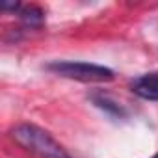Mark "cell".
<instances>
[{"label":"cell","instance_id":"cell-5","mask_svg":"<svg viewBox=\"0 0 158 158\" xmlns=\"http://www.w3.org/2000/svg\"><path fill=\"white\" fill-rule=\"evenodd\" d=\"M21 19L26 24H32L34 26V24H39L45 19V13L37 6H24V8H21Z\"/></svg>","mask_w":158,"mask_h":158},{"label":"cell","instance_id":"cell-6","mask_svg":"<svg viewBox=\"0 0 158 158\" xmlns=\"http://www.w3.org/2000/svg\"><path fill=\"white\" fill-rule=\"evenodd\" d=\"M0 10H21L19 2H0Z\"/></svg>","mask_w":158,"mask_h":158},{"label":"cell","instance_id":"cell-1","mask_svg":"<svg viewBox=\"0 0 158 158\" xmlns=\"http://www.w3.org/2000/svg\"><path fill=\"white\" fill-rule=\"evenodd\" d=\"M17 145L37 158H71V154L43 128L35 125H19L11 130Z\"/></svg>","mask_w":158,"mask_h":158},{"label":"cell","instance_id":"cell-2","mask_svg":"<svg viewBox=\"0 0 158 158\" xmlns=\"http://www.w3.org/2000/svg\"><path fill=\"white\" fill-rule=\"evenodd\" d=\"M48 69L63 78L80 82H110L114 80V71L104 65L86 63V61H54L48 63Z\"/></svg>","mask_w":158,"mask_h":158},{"label":"cell","instance_id":"cell-4","mask_svg":"<svg viewBox=\"0 0 158 158\" xmlns=\"http://www.w3.org/2000/svg\"><path fill=\"white\" fill-rule=\"evenodd\" d=\"M93 102H95L99 108H102V110L110 112L112 115H125V110H123V106H121V104H117L115 101H112L108 95H102V93H99V95H93Z\"/></svg>","mask_w":158,"mask_h":158},{"label":"cell","instance_id":"cell-3","mask_svg":"<svg viewBox=\"0 0 158 158\" xmlns=\"http://www.w3.org/2000/svg\"><path fill=\"white\" fill-rule=\"evenodd\" d=\"M132 91L145 101H158V71L136 78L132 82Z\"/></svg>","mask_w":158,"mask_h":158},{"label":"cell","instance_id":"cell-7","mask_svg":"<svg viewBox=\"0 0 158 158\" xmlns=\"http://www.w3.org/2000/svg\"><path fill=\"white\" fill-rule=\"evenodd\" d=\"M152 158H158V152H156V154H154V156H152Z\"/></svg>","mask_w":158,"mask_h":158}]
</instances>
